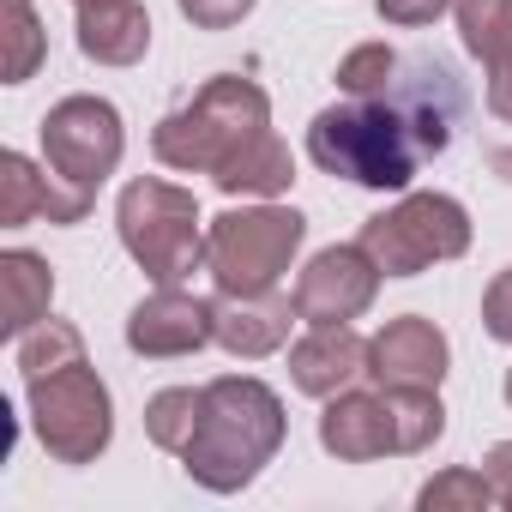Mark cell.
Masks as SVG:
<instances>
[{
    "mask_svg": "<svg viewBox=\"0 0 512 512\" xmlns=\"http://www.w3.org/2000/svg\"><path fill=\"white\" fill-rule=\"evenodd\" d=\"M260 133H272V103H266V91L253 85V79L223 73V79H211L187 109H175V115L151 133V151H157V163H169V169H187V175H211V181H217Z\"/></svg>",
    "mask_w": 512,
    "mask_h": 512,
    "instance_id": "obj_3",
    "label": "cell"
},
{
    "mask_svg": "<svg viewBox=\"0 0 512 512\" xmlns=\"http://www.w3.org/2000/svg\"><path fill=\"white\" fill-rule=\"evenodd\" d=\"M308 157L326 175H344L374 193H404L422 169V145L386 97H350L320 109L308 127Z\"/></svg>",
    "mask_w": 512,
    "mask_h": 512,
    "instance_id": "obj_2",
    "label": "cell"
},
{
    "mask_svg": "<svg viewBox=\"0 0 512 512\" xmlns=\"http://www.w3.org/2000/svg\"><path fill=\"white\" fill-rule=\"evenodd\" d=\"M392 73H398V55H392L386 43H362V49L344 55L338 91H344V97H380V91L392 85Z\"/></svg>",
    "mask_w": 512,
    "mask_h": 512,
    "instance_id": "obj_25",
    "label": "cell"
},
{
    "mask_svg": "<svg viewBox=\"0 0 512 512\" xmlns=\"http://www.w3.org/2000/svg\"><path fill=\"white\" fill-rule=\"evenodd\" d=\"M290 181H296V157H290V145H284L278 133H260V139H253V145L217 175L223 193H260V199L284 193Z\"/></svg>",
    "mask_w": 512,
    "mask_h": 512,
    "instance_id": "obj_19",
    "label": "cell"
},
{
    "mask_svg": "<svg viewBox=\"0 0 512 512\" xmlns=\"http://www.w3.org/2000/svg\"><path fill=\"white\" fill-rule=\"evenodd\" d=\"M356 374H368V338H356L350 326H314L290 344V380L308 398H338Z\"/></svg>",
    "mask_w": 512,
    "mask_h": 512,
    "instance_id": "obj_15",
    "label": "cell"
},
{
    "mask_svg": "<svg viewBox=\"0 0 512 512\" xmlns=\"http://www.w3.org/2000/svg\"><path fill=\"white\" fill-rule=\"evenodd\" d=\"M302 320L296 296H223L217 302V344L229 356H272L290 344V326Z\"/></svg>",
    "mask_w": 512,
    "mask_h": 512,
    "instance_id": "obj_16",
    "label": "cell"
},
{
    "mask_svg": "<svg viewBox=\"0 0 512 512\" xmlns=\"http://www.w3.org/2000/svg\"><path fill=\"white\" fill-rule=\"evenodd\" d=\"M482 476H488L494 500H500V506H512V440L488 446V464H482Z\"/></svg>",
    "mask_w": 512,
    "mask_h": 512,
    "instance_id": "obj_31",
    "label": "cell"
},
{
    "mask_svg": "<svg viewBox=\"0 0 512 512\" xmlns=\"http://www.w3.org/2000/svg\"><path fill=\"white\" fill-rule=\"evenodd\" d=\"M31 392V416H37V440L61 458V464H91L109 434H115V410H109V392L97 380L91 362H67L55 374H31L25 380Z\"/></svg>",
    "mask_w": 512,
    "mask_h": 512,
    "instance_id": "obj_7",
    "label": "cell"
},
{
    "mask_svg": "<svg viewBox=\"0 0 512 512\" xmlns=\"http://www.w3.org/2000/svg\"><path fill=\"white\" fill-rule=\"evenodd\" d=\"M446 7H452V0H380V19H386V25L416 31V25H434Z\"/></svg>",
    "mask_w": 512,
    "mask_h": 512,
    "instance_id": "obj_29",
    "label": "cell"
},
{
    "mask_svg": "<svg viewBox=\"0 0 512 512\" xmlns=\"http://www.w3.org/2000/svg\"><path fill=\"white\" fill-rule=\"evenodd\" d=\"M368 374L380 386H434L440 392V380H446V338H440V326L422 320V314H404V320L380 326L368 338Z\"/></svg>",
    "mask_w": 512,
    "mask_h": 512,
    "instance_id": "obj_13",
    "label": "cell"
},
{
    "mask_svg": "<svg viewBox=\"0 0 512 512\" xmlns=\"http://www.w3.org/2000/svg\"><path fill=\"white\" fill-rule=\"evenodd\" d=\"M458 13V31H464V49L476 61H506L512 55V0H452Z\"/></svg>",
    "mask_w": 512,
    "mask_h": 512,
    "instance_id": "obj_21",
    "label": "cell"
},
{
    "mask_svg": "<svg viewBox=\"0 0 512 512\" xmlns=\"http://www.w3.org/2000/svg\"><path fill=\"white\" fill-rule=\"evenodd\" d=\"M284 446V404L266 380L253 374H223L205 386V416L199 434L187 440V476L205 482L211 494H235L266 470V458Z\"/></svg>",
    "mask_w": 512,
    "mask_h": 512,
    "instance_id": "obj_1",
    "label": "cell"
},
{
    "mask_svg": "<svg viewBox=\"0 0 512 512\" xmlns=\"http://www.w3.org/2000/svg\"><path fill=\"white\" fill-rule=\"evenodd\" d=\"M79 49L103 67H133L151 49V13L139 0H85L79 7Z\"/></svg>",
    "mask_w": 512,
    "mask_h": 512,
    "instance_id": "obj_17",
    "label": "cell"
},
{
    "mask_svg": "<svg viewBox=\"0 0 512 512\" xmlns=\"http://www.w3.org/2000/svg\"><path fill=\"white\" fill-rule=\"evenodd\" d=\"M43 25H37V7L31 0H0V79L7 85H25L37 67H43Z\"/></svg>",
    "mask_w": 512,
    "mask_h": 512,
    "instance_id": "obj_20",
    "label": "cell"
},
{
    "mask_svg": "<svg viewBox=\"0 0 512 512\" xmlns=\"http://www.w3.org/2000/svg\"><path fill=\"white\" fill-rule=\"evenodd\" d=\"M49 302H55V272H49V260H37V253H25V247L0 253V332H7V338H25L31 326L49 320Z\"/></svg>",
    "mask_w": 512,
    "mask_h": 512,
    "instance_id": "obj_18",
    "label": "cell"
},
{
    "mask_svg": "<svg viewBox=\"0 0 512 512\" xmlns=\"http://www.w3.org/2000/svg\"><path fill=\"white\" fill-rule=\"evenodd\" d=\"M380 97L410 121L422 157H440V151L458 139V127H464V85H458V73H452L440 55H410V61H398V73H392V85H386Z\"/></svg>",
    "mask_w": 512,
    "mask_h": 512,
    "instance_id": "obj_9",
    "label": "cell"
},
{
    "mask_svg": "<svg viewBox=\"0 0 512 512\" xmlns=\"http://www.w3.org/2000/svg\"><path fill=\"white\" fill-rule=\"evenodd\" d=\"M386 398H392V422H398V452H428L446 428L434 386H386Z\"/></svg>",
    "mask_w": 512,
    "mask_h": 512,
    "instance_id": "obj_23",
    "label": "cell"
},
{
    "mask_svg": "<svg viewBox=\"0 0 512 512\" xmlns=\"http://www.w3.org/2000/svg\"><path fill=\"white\" fill-rule=\"evenodd\" d=\"M91 211V187H73L67 175H43L25 151H7L0 157V223L7 229H25L37 217L49 223H79Z\"/></svg>",
    "mask_w": 512,
    "mask_h": 512,
    "instance_id": "obj_12",
    "label": "cell"
},
{
    "mask_svg": "<svg viewBox=\"0 0 512 512\" xmlns=\"http://www.w3.org/2000/svg\"><path fill=\"white\" fill-rule=\"evenodd\" d=\"M320 446L344 464H368L398 452V422H392V398H362V392H338L320 416Z\"/></svg>",
    "mask_w": 512,
    "mask_h": 512,
    "instance_id": "obj_14",
    "label": "cell"
},
{
    "mask_svg": "<svg viewBox=\"0 0 512 512\" xmlns=\"http://www.w3.org/2000/svg\"><path fill=\"white\" fill-rule=\"evenodd\" d=\"M73 7H85V0H73Z\"/></svg>",
    "mask_w": 512,
    "mask_h": 512,
    "instance_id": "obj_34",
    "label": "cell"
},
{
    "mask_svg": "<svg viewBox=\"0 0 512 512\" xmlns=\"http://www.w3.org/2000/svg\"><path fill=\"white\" fill-rule=\"evenodd\" d=\"M115 223H121V241L139 260V272L157 284V290H181L199 266H205V235H199V205L193 193L145 175L121 193L115 205Z\"/></svg>",
    "mask_w": 512,
    "mask_h": 512,
    "instance_id": "obj_4",
    "label": "cell"
},
{
    "mask_svg": "<svg viewBox=\"0 0 512 512\" xmlns=\"http://www.w3.org/2000/svg\"><path fill=\"white\" fill-rule=\"evenodd\" d=\"M506 404H512V368H506Z\"/></svg>",
    "mask_w": 512,
    "mask_h": 512,
    "instance_id": "obj_33",
    "label": "cell"
},
{
    "mask_svg": "<svg viewBox=\"0 0 512 512\" xmlns=\"http://www.w3.org/2000/svg\"><path fill=\"white\" fill-rule=\"evenodd\" d=\"M308 235L302 211L284 205H253V211H223L205 235V272L217 278V296H266Z\"/></svg>",
    "mask_w": 512,
    "mask_h": 512,
    "instance_id": "obj_5",
    "label": "cell"
},
{
    "mask_svg": "<svg viewBox=\"0 0 512 512\" xmlns=\"http://www.w3.org/2000/svg\"><path fill=\"white\" fill-rule=\"evenodd\" d=\"M199 416H205V386H169L145 404V434L163 446V452H187V440L199 434Z\"/></svg>",
    "mask_w": 512,
    "mask_h": 512,
    "instance_id": "obj_22",
    "label": "cell"
},
{
    "mask_svg": "<svg viewBox=\"0 0 512 512\" xmlns=\"http://www.w3.org/2000/svg\"><path fill=\"white\" fill-rule=\"evenodd\" d=\"M488 163H494V175H506V181H512V145H506V139H494V145H488Z\"/></svg>",
    "mask_w": 512,
    "mask_h": 512,
    "instance_id": "obj_32",
    "label": "cell"
},
{
    "mask_svg": "<svg viewBox=\"0 0 512 512\" xmlns=\"http://www.w3.org/2000/svg\"><path fill=\"white\" fill-rule=\"evenodd\" d=\"M181 13L199 25V31H229L253 13V0H181Z\"/></svg>",
    "mask_w": 512,
    "mask_h": 512,
    "instance_id": "obj_27",
    "label": "cell"
},
{
    "mask_svg": "<svg viewBox=\"0 0 512 512\" xmlns=\"http://www.w3.org/2000/svg\"><path fill=\"white\" fill-rule=\"evenodd\" d=\"M362 247L374 253V266L386 278H416L440 260H458L470 247V217L446 193H410L404 205L362 223Z\"/></svg>",
    "mask_w": 512,
    "mask_h": 512,
    "instance_id": "obj_6",
    "label": "cell"
},
{
    "mask_svg": "<svg viewBox=\"0 0 512 512\" xmlns=\"http://www.w3.org/2000/svg\"><path fill=\"white\" fill-rule=\"evenodd\" d=\"M482 326H488V338L512 344V266L488 284V296H482Z\"/></svg>",
    "mask_w": 512,
    "mask_h": 512,
    "instance_id": "obj_28",
    "label": "cell"
},
{
    "mask_svg": "<svg viewBox=\"0 0 512 512\" xmlns=\"http://www.w3.org/2000/svg\"><path fill=\"white\" fill-rule=\"evenodd\" d=\"M121 151H127L121 115H115V103H103V97H67V103H55L49 121H43V157H49V169L67 175L73 187H91V193H97V187L115 175Z\"/></svg>",
    "mask_w": 512,
    "mask_h": 512,
    "instance_id": "obj_8",
    "label": "cell"
},
{
    "mask_svg": "<svg viewBox=\"0 0 512 512\" xmlns=\"http://www.w3.org/2000/svg\"><path fill=\"white\" fill-rule=\"evenodd\" d=\"M380 266L374 253L356 241V247H326L314 253V266L296 278V308L308 326H350L356 314H368L374 290H380Z\"/></svg>",
    "mask_w": 512,
    "mask_h": 512,
    "instance_id": "obj_10",
    "label": "cell"
},
{
    "mask_svg": "<svg viewBox=\"0 0 512 512\" xmlns=\"http://www.w3.org/2000/svg\"><path fill=\"white\" fill-rule=\"evenodd\" d=\"M494 500V488H488V476L482 470H446V476H434L422 494H416V506L422 512H446V506H488Z\"/></svg>",
    "mask_w": 512,
    "mask_h": 512,
    "instance_id": "obj_26",
    "label": "cell"
},
{
    "mask_svg": "<svg viewBox=\"0 0 512 512\" xmlns=\"http://www.w3.org/2000/svg\"><path fill=\"white\" fill-rule=\"evenodd\" d=\"M67 362H85V338H79L73 326L43 320V326H31V332L19 338V368H25V380H31V374H55V368H67Z\"/></svg>",
    "mask_w": 512,
    "mask_h": 512,
    "instance_id": "obj_24",
    "label": "cell"
},
{
    "mask_svg": "<svg viewBox=\"0 0 512 512\" xmlns=\"http://www.w3.org/2000/svg\"><path fill=\"white\" fill-rule=\"evenodd\" d=\"M217 338V302H199V296H181V290H157L133 308L127 320V344L139 356H193Z\"/></svg>",
    "mask_w": 512,
    "mask_h": 512,
    "instance_id": "obj_11",
    "label": "cell"
},
{
    "mask_svg": "<svg viewBox=\"0 0 512 512\" xmlns=\"http://www.w3.org/2000/svg\"><path fill=\"white\" fill-rule=\"evenodd\" d=\"M488 115H494L500 127H512V55L488 67Z\"/></svg>",
    "mask_w": 512,
    "mask_h": 512,
    "instance_id": "obj_30",
    "label": "cell"
}]
</instances>
